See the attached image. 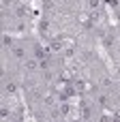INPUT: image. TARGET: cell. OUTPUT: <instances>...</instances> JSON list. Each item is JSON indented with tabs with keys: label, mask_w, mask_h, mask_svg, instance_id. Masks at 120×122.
<instances>
[{
	"label": "cell",
	"mask_w": 120,
	"mask_h": 122,
	"mask_svg": "<svg viewBox=\"0 0 120 122\" xmlns=\"http://www.w3.org/2000/svg\"><path fill=\"white\" fill-rule=\"evenodd\" d=\"M37 66H41V64H37V60H24V69L26 71H34Z\"/></svg>",
	"instance_id": "1"
},
{
	"label": "cell",
	"mask_w": 120,
	"mask_h": 122,
	"mask_svg": "<svg viewBox=\"0 0 120 122\" xmlns=\"http://www.w3.org/2000/svg\"><path fill=\"white\" fill-rule=\"evenodd\" d=\"M28 13H30V9H28L26 4H19V6H17V15H19V17H26Z\"/></svg>",
	"instance_id": "2"
},
{
	"label": "cell",
	"mask_w": 120,
	"mask_h": 122,
	"mask_svg": "<svg viewBox=\"0 0 120 122\" xmlns=\"http://www.w3.org/2000/svg\"><path fill=\"white\" fill-rule=\"evenodd\" d=\"M4 92L13 94V92H15V84H13V81H4Z\"/></svg>",
	"instance_id": "3"
},
{
	"label": "cell",
	"mask_w": 120,
	"mask_h": 122,
	"mask_svg": "<svg viewBox=\"0 0 120 122\" xmlns=\"http://www.w3.org/2000/svg\"><path fill=\"white\" fill-rule=\"evenodd\" d=\"M13 54H15V56H17V58H21V60H24V58H26V51H24V49H21V47H13Z\"/></svg>",
	"instance_id": "4"
},
{
	"label": "cell",
	"mask_w": 120,
	"mask_h": 122,
	"mask_svg": "<svg viewBox=\"0 0 120 122\" xmlns=\"http://www.w3.org/2000/svg\"><path fill=\"white\" fill-rule=\"evenodd\" d=\"M69 109H71V107H69V105H67V103H64V105H62V107H60V114H62V116H67V114H69Z\"/></svg>",
	"instance_id": "5"
},
{
	"label": "cell",
	"mask_w": 120,
	"mask_h": 122,
	"mask_svg": "<svg viewBox=\"0 0 120 122\" xmlns=\"http://www.w3.org/2000/svg\"><path fill=\"white\" fill-rule=\"evenodd\" d=\"M52 49H62V43H60V41H54V43H52Z\"/></svg>",
	"instance_id": "6"
},
{
	"label": "cell",
	"mask_w": 120,
	"mask_h": 122,
	"mask_svg": "<svg viewBox=\"0 0 120 122\" xmlns=\"http://www.w3.org/2000/svg\"><path fill=\"white\" fill-rule=\"evenodd\" d=\"M88 6H90V9H97V6H99V0H88Z\"/></svg>",
	"instance_id": "7"
},
{
	"label": "cell",
	"mask_w": 120,
	"mask_h": 122,
	"mask_svg": "<svg viewBox=\"0 0 120 122\" xmlns=\"http://www.w3.org/2000/svg\"><path fill=\"white\" fill-rule=\"evenodd\" d=\"M9 118V107H2V120Z\"/></svg>",
	"instance_id": "8"
},
{
	"label": "cell",
	"mask_w": 120,
	"mask_h": 122,
	"mask_svg": "<svg viewBox=\"0 0 120 122\" xmlns=\"http://www.w3.org/2000/svg\"><path fill=\"white\" fill-rule=\"evenodd\" d=\"M118 19H120V13H118Z\"/></svg>",
	"instance_id": "9"
}]
</instances>
